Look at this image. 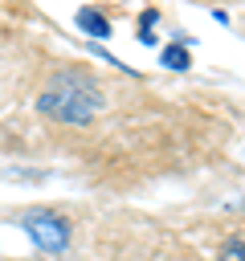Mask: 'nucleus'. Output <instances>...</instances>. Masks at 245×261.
<instances>
[{
  "instance_id": "obj_1",
  "label": "nucleus",
  "mask_w": 245,
  "mask_h": 261,
  "mask_svg": "<svg viewBox=\"0 0 245 261\" xmlns=\"http://www.w3.org/2000/svg\"><path fill=\"white\" fill-rule=\"evenodd\" d=\"M37 110L53 122H65V126H86L102 114V90L94 77L78 73V69H65L57 73L41 94H37Z\"/></svg>"
},
{
  "instance_id": "obj_2",
  "label": "nucleus",
  "mask_w": 245,
  "mask_h": 261,
  "mask_svg": "<svg viewBox=\"0 0 245 261\" xmlns=\"http://www.w3.org/2000/svg\"><path fill=\"white\" fill-rule=\"evenodd\" d=\"M20 224H24L29 241H33L41 253H65V249H69V224H65V216H57V212H49V208H33Z\"/></svg>"
},
{
  "instance_id": "obj_3",
  "label": "nucleus",
  "mask_w": 245,
  "mask_h": 261,
  "mask_svg": "<svg viewBox=\"0 0 245 261\" xmlns=\"http://www.w3.org/2000/svg\"><path fill=\"white\" fill-rule=\"evenodd\" d=\"M78 29H82V33H90V37H98V41H106V37H110V20H106L98 8H78Z\"/></svg>"
},
{
  "instance_id": "obj_4",
  "label": "nucleus",
  "mask_w": 245,
  "mask_h": 261,
  "mask_svg": "<svg viewBox=\"0 0 245 261\" xmlns=\"http://www.w3.org/2000/svg\"><path fill=\"white\" fill-rule=\"evenodd\" d=\"M159 61H163L167 69H188V65H192V53H188V45H184V41H176V45H163Z\"/></svg>"
},
{
  "instance_id": "obj_5",
  "label": "nucleus",
  "mask_w": 245,
  "mask_h": 261,
  "mask_svg": "<svg viewBox=\"0 0 245 261\" xmlns=\"http://www.w3.org/2000/svg\"><path fill=\"white\" fill-rule=\"evenodd\" d=\"M220 261H245V232H241V237H233V241H225Z\"/></svg>"
}]
</instances>
